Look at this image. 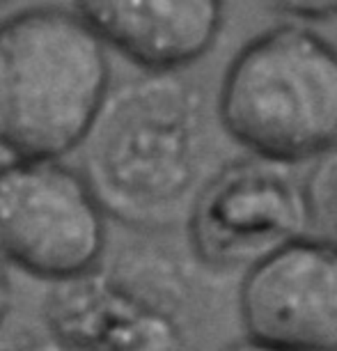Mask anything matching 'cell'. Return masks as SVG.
Segmentation results:
<instances>
[{"instance_id":"obj_10","label":"cell","mask_w":337,"mask_h":351,"mask_svg":"<svg viewBox=\"0 0 337 351\" xmlns=\"http://www.w3.org/2000/svg\"><path fill=\"white\" fill-rule=\"evenodd\" d=\"M292 21H330L337 19V0H271Z\"/></svg>"},{"instance_id":"obj_2","label":"cell","mask_w":337,"mask_h":351,"mask_svg":"<svg viewBox=\"0 0 337 351\" xmlns=\"http://www.w3.org/2000/svg\"><path fill=\"white\" fill-rule=\"evenodd\" d=\"M110 90L108 46L71 8L37 5L0 21V147L64 158Z\"/></svg>"},{"instance_id":"obj_6","label":"cell","mask_w":337,"mask_h":351,"mask_svg":"<svg viewBox=\"0 0 337 351\" xmlns=\"http://www.w3.org/2000/svg\"><path fill=\"white\" fill-rule=\"evenodd\" d=\"M179 310V287H142L97 267L51 285L44 322L67 351H193Z\"/></svg>"},{"instance_id":"obj_5","label":"cell","mask_w":337,"mask_h":351,"mask_svg":"<svg viewBox=\"0 0 337 351\" xmlns=\"http://www.w3.org/2000/svg\"><path fill=\"white\" fill-rule=\"evenodd\" d=\"M292 168L253 154L218 165L184 225L200 267L248 271L273 250L308 237L303 180Z\"/></svg>"},{"instance_id":"obj_9","label":"cell","mask_w":337,"mask_h":351,"mask_svg":"<svg viewBox=\"0 0 337 351\" xmlns=\"http://www.w3.org/2000/svg\"><path fill=\"white\" fill-rule=\"evenodd\" d=\"M301 180L308 209V237L337 248V143L310 161Z\"/></svg>"},{"instance_id":"obj_1","label":"cell","mask_w":337,"mask_h":351,"mask_svg":"<svg viewBox=\"0 0 337 351\" xmlns=\"http://www.w3.org/2000/svg\"><path fill=\"white\" fill-rule=\"evenodd\" d=\"M216 104L186 71L110 85L81 147V175L108 218L140 232L186 225L214 163Z\"/></svg>"},{"instance_id":"obj_12","label":"cell","mask_w":337,"mask_h":351,"mask_svg":"<svg viewBox=\"0 0 337 351\" xmlns=\"http://www.w3.org/2000/svg\"><path fill=\"white\" fill-rule=\"evenodd\" d=\"M223 351H294V349H285V347H277V344L262 342V340H255V337L243 335L239 342L229 344V347H225Z\"/></svg>"},{"instance_id":"obj_11","label":"cell","mask_w":337,"mask_h":351,"mask_svg":"<svg viewBox=\"0 0 337 351\" xmlns=\"http://www.w3.org/2000/svg\"><path fill=\"white\" fill-rule=\"evenodd\" d=\"M0 351H67L60 342L42 340V337H16V340L0 342Z\"/></svg>"},{"instance_id":"obj_8","label":"cell","mask_w":337,"mask_h":351,"mask_svg":"<svg viewBox=\"0 0 337 351\" xmlns=\"http://www.w3.org/2000/svg\"><path fill=\"white\" fill-rule=\"evenodd\" d=\"M227 0H74L99 39L142 71H186L214 49Z\"/></svg>"},{"instance_id":"obj_4","label":"cell","mask_w":337,"mask_h":351,"mask_svg":"<svg viewBox=\"0 0 337 351\" xmlns=\"http://www.w3.org/2000/svg\"><path fill=\"white\" fill-rule=\"evenodd\" d=\"M108 214L78 168L62 158L0 165V264L46 282L101 267Z\"/></svg>"},{"instance_id":"obj_14","label":"cell","mask_w":337,"mask_h":351,"mask_svg":"<svg viewBox=\"0 0 337 351\" xmlns=\"http://www.w3.org/2000/svg\"><path fill=\"white\" fill-rule=\"evenodd\" d=\"M8 3H12V0H0V8H5Z\"/></svg>"},{"instance_id":"obj_7","label":"cell","mask_w":337,"mask_h":351,"mask_svg":"<svg viewBox=\"0 0 337 351\" xmlns=\"http://www.w3.org/2000/svg\"><path fill=\"white\" fill-rule=\"evenodd\" d=\"M243 335L294 351H337V248L301 237L243 271Z\"/></svg>"},{"instance_id":"obj_3","label":"cell","mask_w":337,"mask_h":351,"mask_svg":"<svg viewBox=\"0 0 337 351\" xmlns=\"http://www.w3.org/2000/svg\"><path fill=\"white\" fill-rule=\"evenodd\" d=\"M216 115L246 154L310 163L337 143V46L292 19L257 32L223 71Z\"/></svg>"},{"instance_id":"obj_13","label":"cell","mask_w":337,"mask_h":351,"mask_svg":"<svg viewBox=\"0 0 337 351\" xmlns=\"http://www.w3.org/2000/svg\"><path fill=\"white\" fill-rule=\"evenodd\" d=\"M10 308H12V291H10L8 276H5V267L0 264V330H3L5 322L10 317Z\"/></svg>"}]
</instances>
